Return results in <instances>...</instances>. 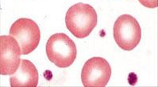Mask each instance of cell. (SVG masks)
Listing matches in <instances>:
<instances>
[{"label":"cell","mask_w":158,"mask_h":87,"mask_svg":"<svg viewBox=\"0 0 158 87\" xmlns=\"http://www.w3.org/2000/svg\"><path fill=\"white\" fill-rule=\"evenodd\" d=\"M98 16L91 5L79 2L68 10L65 16L66 27L78 39H83L91 34L95 28Z\"/></svg>","instance_id":"1"},{"label":"cell","mask_w":158,"mask_h":87,"mask_svg":"<svg viewBox=\"0 0 158 87\" xmlns=\"http://www.w3.org/2000/svg\"><path fill=\"white\" fill-rule=\"evenodd\" d=\"M46 54L48 59L56 67L66 68L74 63L77 50L74 41L67 34L59 33L48 38Z\"/></svg>","instance_id":"2"},{"label":"cell","mask_w":158,"mask_h":87,"mask_svg":"<svg viewBox=\"0 0 158 87\" xmlns=\"http://www.w3.org/2000/svg\"><path fill=\"white\" fill-rule=\"evenodd\" d=\"M114 38L119 48L124 51H132L141 39V29L137 19L130 14L118 18L114 25Z\"/></svg>","instance_id":"3"},{"label":"cell","mask_w":158,"mask_h":87,"mask_svg":"<svg viewBox=\"0 0 158 87\" xmlns=\"http://www.w3.org/2000/svg\"><path fill=\"white\" fill-rule=\"evenodd\" d=\"M9 34L18 41L23 55L34 52L41 40L39 26L30 18L18 19L12 24Z\"/></svg>","instance_id":"4"},{"label":"cell","mask_w":158,"mask_h":87,"mask_svg":"<svg viewBox=\"0 0 158 87\" xmlns=\"http://www.w3.org/2000/svg\"><path fill=\"white\" fill-rule=\"evenodd\" d=\"M111 67L104 58L92 57L84 63L81 81L84 87H105L110 81Z\"/></svg>","instance_id":"5"},{"label":"cell","mask_w":158,"mask_h":87,"mask_svg":"<svg viewBox=\"0 0 158 87\" xmlns=\"http://www.w3.org/2000/svg\"><path fill=\"white\" fill-rule=\"evenodd\" d=\"M21 48L11 36L0 37V74L11 75L16 72L21 63Z\"/></svg>","instance_id":"6"},{"label":"cell","mask_w":158,"mask_h":87,"mask_svg":"<svg viewBox=\"0 0 158 87\" xmlns=\"http://www.w3.org/2000/svg\"><path fill=\"white\" fill-rule=\"evenodd\" d=\"M38 80L39 74L35 65L30 60L23 59L16 72L10 77V84L11 87H37Z\"/></svg>","instance_id":"7"},{"label":"cell","mask_w":158,"mask_h":87,"mask_svg":"<svg viewBox=\"0 0 158 87\" xmlns=\"http://www.w3.org/2000/svg\"><path fill=\"white\" fill-rule=\"evenodd\" d=\"M138 1L147 8L157 7V0H138Z\"/></svg>","instance_id":"8"}]
</instances>
